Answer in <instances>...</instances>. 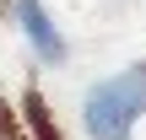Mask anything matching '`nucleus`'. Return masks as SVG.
I'll list each match as a JSON object with an SVG mask.
<instances>
[{"mask_svg": "<svg viewBox=\"0 0 146 140\" xmlns=\"http://www.w3.org/2000/svg\"><path fill=\"white\" fill-rule=\"evenodd\" d=\"M146 119V59L92 81L81 92V129L87 140H130Z\"/></svg>", "mask_w": 146, "mask_h": 140, "instance_id": "obj_1", "label": "nucleus"}, {"mask_svg": "<svg viewBox=\"0 0 146 140\" xmlns=\"http://www.w3.org/2000/svg\"><path fill=\"white\" fill-rule=\"evenodd\" d=\"M11 22H16V32H22V43L33 49L38 65H65V59H70V43H65L54 11H49L43 0H11Z\"/></svg>", "mask_w": 146, "mask_h": 140, "instance_id": "obj_2", "label": "nucleus"}, {"mask_svg": "<svg viewBox=\"0 0 146 140\" xmlns=\"http://www.w3.org/2000/svg\"><path fill=\"white\" fill-rule=\"evenodd\" d=\"M22 119H27L33 140H60V129H54V119H49V108H43V97H38V92H27V97H22Z\"/></svg>", "mask_w": 146, "mask_h": 140, "instance_id": "obj_3", "label": "nucleus"}]
</instances>
